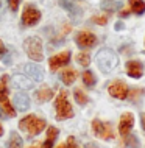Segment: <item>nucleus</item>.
Returning <instances> with one entry per match:
<instances>
[{
	"label": "nucleus",
	"mask_w": 145,
	"mask_h": 148,
	"mask_svg": "<svg viewBox=\"0 0 145 148\" xmlns=\"http://www.w3.org/2000/svg\"><path fill=\"white\" fill-rule=\"evenodd\" d=\"M95 59H97V66H98V69L102 72H104V73L112 72L115 67H117V64H119L117 55H115L112 50H109V49L100 50L98 53H97Z\"/></svg>",
	"instance_id": "nucleus-1"
},
{
	"label": "nucleus",
	"mask_w": 145,
	"mask_h": 148,
	"mask_svg": "<svg viewBox=\"0 0 145 148\" xmlns=\"http://www.w3.org/2000/svg\"><path fill=\"white\" fill-rule=\"evenodd\" d=\"M55 108H56V119L58 120H67L74 117V109H72V105L67 100V92L61 90L59 95L56 97L55 101Z\"/></svg>",
	"instance_id": "nucleus-2"
},
{
	"label": "nucleus",
	"mask_w": 145,
	"mask_h": 148,
	"mask_svg": "<svg viewBox=\"0 0 145 148\" xmlns=\"http://www.w3.org/2000/svg\"><path fill=\"white\" fill-rule=\"evenodd\" d=\"M19 128L23 131H27V133H30L31 136H36L39 134L41 131L45 128V120L44 119H38L36 115H27V117H23L21 122H19Z\"/></svg>",
	"instance_id": "nucleus-3"
},
{
	"label": "nucleus",
	"mask_w": 145,
	"mask_h": 148,
	"mask_svg": "<svg viewBox=\"0 0 145 148\" xmlns=\"http://www.w3.org/2000/svg\"><path fill=\"white\" fill-rule=\"evenodd\" d=\"M23 47H25V51H27L28 56H30V59H33V61H39V62L44 59L42 41L39 38H36V36L27 38L25 42H23Z\"/></svg>",
	"instance_id": "nucleus-4"
},
{
	"label": "nucleus",
	"mask_w": 145,
	"mask_h": 148,
	"mask_svg": "<svg viewBox=\"0 0 145 148\" xmlns=\"http://www.w3.org/2000/svg\"><path fill=\"white\" fill-rule=\"evenodd\" d=\"M92 131H94V134L97 137L103 139V140H111V139H114V130H112V126L109 123L102 122V120H98V119L92 120Z\"/></svg>",
	"instance_id": "nucleus-5"
},
{
	"label": "nucleus",
	"mask_w": 145,
	"mask_h": 148,
	"mask_svg": "<svg viewBox=\"0 0 145 148\" xmlns=\"http://www.w3.org/2000/svg\"><path fill=\"white\" fill-rule=\"evenodd\" d=\"M41 19V13L39 10H36L33 5H25L23 8V13H22V23L25 27H33L39 22Z\"/></svg>",
	"instance_id": "nucleus-6"
},
{
	"label": "nucleus",
	"mask_w": 145,
	"mask_h": 148,
	"mask_svg": "<svg viewBox=\"0 0 145 148\" xmlns=\"http://www.w3.org/2000/svg\"><path fill=\"white\" fill-rule=\"evenodd\" d=\"M75 42L78 47L81 49H92V47L97 44V38L94 33L91 31H78L75 36Z\"/></svg>",
	"instance_id": "nucleus-7"
},
{
	"label": "nucleus",
	"mask_w": 145,
	"mask_h": 148,
	"mask_svg": "<svg viewBox=\"0 0 145 148\" xmlns=\"http://www.w3.org/2000/svg\"><path fill=\"white\" fill-rule=\"evenodd\" d=\"M134 126V115L131 112H125L122 117H120V122H119V133L123 139H126L130 136V131L133 130Z\"/></svg>",
	"instance_id": "nucleus-8"
},
{
	"label": "nucleus",
	"mask_w": 145,
	"mask_h": 148,
	"mask_svg": "<svg viewBox=\"0 0 145 148\" xmlns=\"http://www.w3.org/2000/svg\"><path fill=\"white\" fill-rule=\"evenodd\" d=\"M108 92H109L111 97L119 98V100H125L128 97L130 89H128V86L125 81H114L109 87H108Z\"/></svg>",
	"instance_id": "nucleus-9"
},
{
	"label": "nucleus",
	"mask_w": 145,
	"mask_h": 148,
	"mask_svg": "<svg viewBox=\"0 0 145 148\" xmlns=\"http://www.w3.org/2000/svg\"><path fill=\"white\" fill-rule=\"evenodd\" d=\"M70 61V51H61V53H58V55H55V56H52L50 58V61H48V66H50V69L52 70H58V69H61L63 66H66L67 62Z\"/></svg>",
	"instance_id": "nucleus-10"
},
{
	"label": "nucleus",
	"mask_w": 145,
	"mask_h": 148,
	"mask_svg": "<svg viewBox=\"0 0 145 148\" xmlns=\"http://www.w3.org/2000/svg\"><path fill=\"white\" fill-rule=\"evenodd\" d=\"M22 69L25 72L27 77H30L33 81H42L44 79V70L38 66V64H25Z\"/></svg>",
	"instance_id": "nucleus-11"
},
{
	"label": "nucleus",
	"mask_w": 145,
	"mask_h": 148,
	"mask_svg": "<svg viewBox=\"0 0 145 148\" xmlns=\"http://www.w3.org/2000/svg\"><path fill=\"white\" fill-rule=\"evenodd\" d=\"M126 73L131 78H140L144 75V64L137 59H131L126 62Z\"/></svg>",
	"instance_id": "nucleus-12"
},
{
	"label": "nucleus",
	"mask_w": 145,
	"mask_h": 148,
	"mask_svg": "<svg viewBox=\"0 0 145 148\" xmlns=\"http://www.w3.org/2000/svg\"><path fill=\"white\" fill-rule=\"evenodd\" d=\"M13 101H14V106L17 108L19 111H27L30 108V98H28L27 94L23 92H16L14 97H13Z\"/></svg>",
	"instance_id": "nucleus-13"
},
{
	"label": "nucleus",
	"mask_w": 145,
	"mask_h": 148,
	"mask_svg": "<svg viewBox=\"0 0 145 148\" xmlns=\"http://www.w3.org/2000/svg\"><path fill=\"white\" fill-rule=\"evenodd\" d=\"M13 83H14V87H17L19 90H28V89L33 87L31 81L27 79V75H14Z\"/></svg>",
	"instance_id": "nucleus-14"
},
{
	"label": "nucleus",
	"mask_w": 145,
	"mask_h": 148,
	"mask_svg": "<svg viewBox=\"0 0 145 148\" xmlns=\"http://www.w3.org/2000/svg\"><path fill=\"white\" fill-rule=\"evenodd\" d=\"M56 137H58V130H56L55 126H50L47 131V139L45 142L42 143V148H52L53 147V142L56 140Z\"/></svg>",
	"instance_id": "nucleus-15"
},
{
	"label": "nucleus",
	"mask_w": 145,
	"mask_h": 148,
	"mask_svg": "<svg viewBox=\"0 0 145 148\" xmlns=\"http://www.w3.org/2000/svg\"><path fill=\"white\" fill-rule=\"evenodd\" d=\"M52 97H53V90L50 87H44V89H39L36 92V100L39 103H45L48 100H52Z\"/></svg>",
	"instance_id": "nucleus-16"
},
{
	"label": "nucleus",
	"mask_w": 145,
	"mask_h": 148,
	"mask_svg": "<svg viewBox=\"0 0 145 148\" xmlns=\"http://www.w3.org/2000/svg\"><path fill=\"white\" fill-rule=\"evenodd\" d=\"M61 79H63L64 84H67V86L74 84V81L76 79V72L74 69H66L61 73Z\"/></svg>",
	"instance_id": "nucleus-17"
},
{
	"label": "nucleus",
	"mask_w": 145,
	"mask_h": 148,
	"mask_svg": "<svg viewBox=\"0 0 145 148\" xmlns=\"http://www.w3.org/2000/svg\"><path fill=\"white\" fill-rule=\"evenodd\" d=\"M130 3V10L136 14H142L145 13V2L144 0H128Z\"/></svg>",
	"instance_id": "nucleus-18"
},
{
	"label": "nucleus",
	"mask_w": 145,
	"mask_h": 148,
	"mask_svg": "<svg viewBox=\"0 0 145 148\" xmlns=\"http://www.w3.org/2000/svg\"><path fill=\"white\" fill-rule=\"evenodd\" d=\"M8 100V77L3 75L0 78V101Z\"/></svg>",
	"instance_id": "nucleus-19"
},
{
	"label": "nucleus",
	"mask_w": 145,
	"mask_h": 148,
	"mask_svg": "<svg viewBox=\"0 0 145 148\" xmlns=\"http://www.w3.org/2000/svg\"><path fill=\"white\" fill-rule=\"evenodd\" d=\"M22 147V139L17 133H13L10 137V142H8V148H21Z\"/></svg>",
	"instance_id": "nucleus-20"
},
{
	"label": "nucleus",
	"mask_w": 145,
	"mask_h": 148,
	"mask_svg": "<svg viewBox=\"0 0 145 148\" xmlns=\"http://www.w3.org/2000/svg\"><path fill=\"white\" fill-rule=\"evenodd\" d=\"M83 83H84L87 87H92V86L95 84V77H94V73H92L91 70L83 72Z\"/></svg>",
	"instance_id": "nucleus-21"
},
{
	"label": "nucleus",
	"mask_w": 145,
	"mask_h": 148,
	"mask_svg": "<svg viewBox=\"0 0 145 148\" xmlns=\"http://www.w3.org/2000/svg\"><path fill=\"white\" fill-rule=\"evenodd\" d=\"M74 95H75V101L78 103V105L83 106V105H86V103H87V95L84 94L81 89H75Z\"/></svg>",
	"instance_id": "nucleus-22"
},
{
	"label": "nucleus",
	"mask_w": 145,
	"mask_h": 148,
	"mask_svg": "<svg viewBox=\"0 0 145 148\" xmlns=\"http://www.w3.org/2000/svg\"><path fill=\"white\" fill-rule=\"evenodd\" d=\"M0 109H2L3 112L8 115V117H14V115H16L14 108L10 105V101H8V100H3V101H2V108H0Z\"/></svg>",
	"instance_id": "nucleus-23"
},
{
	"label": "nucleus",
	"mask_w": 145,
	"mask_h": 148,
	"mask_svg": "<svg viewBox=\"0 0 145 148\" xmlns=\"http://www.w3.org/2000/svg\"><path fill=\"white\" fill-rule=\"evenodd\" d=\"M76 62L80 64V66H83V67H87L91 64V56L87 53H78L76 55Z\"/></svg>",
	"instance_id": "nucleus-24"
},
{
	"label": "nucleus",
	"mask_w": 145,
	"mask_h": 148,
	"mask_svg": "<svg viewBox=\"0 0 145 148\" xmlns=\"http://www.w3.org/2000/svg\"><path fill=\"white\" fill-rule=\"evenodd\" d=\"M144 94H145L144 89H133L131 92H128V95H130L131 101H134V103H137L139 100H140V95H144Z\"/></svg>",
	"instance_id": "nucleus-25"
},
{
	"label": "nucleus",
	"mask_w": 145,
	"mask_h": 148,
	"mask_svg": "<svg viewBox=\"0 0 145 148\" xmlns=\"http://www.w3.org/2000/svg\"><path fill=\"white\" fill-rule=\"evenodd\" d=\"M92 22L97 25H104V23H108V16H94Z\"/></svg>",
	"instance_id": "nucleus-26"
},
{
	"label": "nucleus",
	"mask_w": 145,
	"mask_h": 148,
	"mask_svg": "<svg viewBox=\"0 0 145 148\" xmlns=\"http://www.w3.org/2000/svg\"><path fill=\"white\" fill-rule=\"evenodd\" d=\"M59 5H61V6L64 8V10L70 11V13H74V11H75V6L72 5L69 0H59Z\"/></svg>",
	"instance_id": "nucleus-27"
},
{
	"label": "nucleus",
	"mask_w": 145,
	"mask_h": 148,
	"mask_svg": "<svg viewBox=\"0 0 145 148\" xmlns=\"http://www.w3.org/2000/svg\"><path fill=\"white\" fill-rule=\"evenodd\" d=\"M66 147H67V148H80V147H78V143H76V140H75V137H72V136H70L69 139H67Z\"/></svg>",
	"instance_id": "nucleus-28"
},
{
	"label": "nucleus",
	"mask_w": 145,
	"mask_h": 148,
	"mask_svg": "<svg viewBox=\"0 0 145 148\" xmlns=\"http://www.w3.org/2000/svg\"><path fill=\"white\" fill-rule=\"evenodd\" d=\"M19 3H21V0H8V5H10V10L11 11H17Z\"/></svg>",
	"instance_id": "nucleus-29"
},
{
	"label": "nucleus",
	"mask_w": 145,
	"mask_h": 148,
	"mask_svg": "<svg viewBox=\"0 0 145 148\" xmlns=\"http://www.w3.org/2000/svg\"><path fill=\"white\" fill-rule=\"evenodd\" d=\"M119 5L115 2H103V8L104 10H115Z\"/></svg>",
	"instance_id": "nucleus-30"
},
{
	"label": "nucleus",
	"mask_w": 145,
	"mask_h": 148,
	"mask_svg": "<svg viewBox=\"0 0 145 148\" xmlns=\"http://www.w3.org/2000/svg\"><path fill=\"white\" fill-rule=\"evenodd\" d=\"M130 11H131V10H123V11H120V17H128Z\"/></svg>",
	"instance_id": "nucleus-31"
},
{
	"label": "nucleus",
	"mask_w": 145,
	"mask_h": 148,
	"mask_svg": "<svg viewBox=\"0 0 145 148\" xmlns=\"http://www.w3.org/2000/svg\"><path fill=\"white\" fill-rule=\"evenodd\" d=\"M3 53H5V45H3V42L0 41V56H2Z\"/></svg>",
	"instance_id": "nucleus-32"
},
{
	"label": "nucleus",
	"mask_w": 145,
	"mask_h": 148,
	"mask_svg": "<svg viewBox=\"0 0 145 148\" xmlns=\"http://www.w3.org/2000/svg\"><path fill=\"white\" fill-rule=\"evenodd\" d=\"M140 119H142V128L145 130V114H142V115H140Z\"/></svg>",
	"instance_id": "nucleus-33"
},
{
	"label": "nucleus",
	"mask_w": 145,
	"mask_h": 148,
	"mask_svg": "<svg viewBox=\"0 0 145 148\" xmlns=\"http://www.w3.org/2000/svg\"><path fill=\"white\" fill-rule=\"evenodd\" d=\"M123 28V23H115V30H122Z\"/></svg>",
	"instance_id": "nucleus-34"
},
{
	"label": "nucleus",
	"mask_w": 145,
	"mask_h": 148,
	"mask_svg": "<svg viewBox=\"0 0 145 148\" xmlns=\"http://www.w3.org/2000/svg\"><path fill=\"white\" fill-rule=\"evenodd\" d=\"M86 148H97V145H94V143H87Z\"/></svg>",
	"instance_id": "nucleus-35"
},
{
	"label": "nucleus",
	"mask_w": 145,
	"mask_h": 148,
	"mask_svg": "<svg viewBox=\"0 0 145 148\" xmlns=\"http://www.w3.org/2000/svg\"><path fill=\"white\" fill-rule=\"evenodd\" d=\"M56 148H67V147H66V143H59V145L56 147Z\"/></svg>",
	"instance_id": "nucleus-36"
},
{
	"label": "nucleus",
	"mask_w": 145,
	"mask_h": 148,
	"mask_svg": "<svg viewBox=\"0 0 145 148\" xmlns=\"http://www.w3.org/2000/svg\"><path fill=\"white\" fill-rule=\"evenodd\" d=\"M3 134V128H2V125H0V136Z\"/></svg>",
	"instance_id": "nucleus-37"
},
{
	"label": "nucleus",
	"mask_w": 145,
	"mask_h": 148,
	"mask_svg": "<svg viewBox=\"0 0 145 148\" xmlns=\"http://www.w3.org/2000/svg\"><path fill=\"white\" fill-rule=\"evenodd\" d=\"M30 148H39V145H34V147H30Z\"/></svg>",
	"instance_id": "nucleus-38"
}]
</instances>
